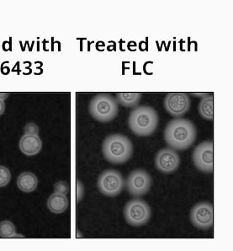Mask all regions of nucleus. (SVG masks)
<instances>
[{
	"instance_id": "1",
	"label": "nucleus",
	"mask_w": 233,
	"mask_h": 251,
	"mask_svg": "<svg viewBox=\"0 0 233 251\" xmlns=\"http://www.w3.org/2000/svg\"><path fill=\"white\" fill-rule=\"evenodd\" d=\"M164 140L173 150H185L194 144L197 131L194 123L187 119H173L164 129Z\"/></svg>"
},
{
	"instance_id": "2",
	"label": "nucleus",
	"mask_w": 233,
	"mask_h": 251,
	"mask_svg": "<svg viewBox=\"0 0 233 251\" xmlns=\"http://www.w3.org/2000/svg\"><path fill=\"white\" fill-rule=\"evenodd\" d=\"M102 152L105 159L111 164H124L132 158L133 144L125 135H109L102 144Z\"/></svg>"
},
{
	"instance_id": "3",
	"label": "nucleus",
	"mask_w": 233,
	"mask_h": 251,
	"mask_svg": "<svg viewBox=\"0 0 233 251\" xmlns=\"http://www.w3.org/2000/svg\"><path fill=\"white\" fill-rule=\"evenodd\" d=\"M159 118L155 109L148 105L135 108L129 116V127L134 134L147 137L153 134L159 125Z\"/></svg>"
},
{
	"instance_id": "4",
	"label": "nucleus",
	"mask_w": 233,
	"mask_h": 251,
	"mask_svg": "<svg viewBox=\"0 0 233 251\" xmlns=\"http://www.w3.org/2000/svg\"><path fill=\"white\" fill-rule=\"evenodd\" d=\"M90 115L100 123H109L118 115L116 100L110 94H99L91 100L89 106Z\"/></svg>"
},
{
	"instance_id": "5",
	"label": "nucleus",
	"mask_w": 233,
	"mask_h": 251,
	"mask_svg": "<svg viewBox=\"0 0 233 251\" xmlns=\"http://www.w3.org/2000/svg\"><path fill=\"white\" fill-rule=\"evenodd\" d=\"M152 216L149 205L144 201L134 199L130 201L124 208V217L128 225L140 227L146 225Z\"/></svg>"
},
{
	"instance_id": "6",
	"label": "nucleus",
	"mask_w": 233,
	"mask_h": 251,
	"mask_svg": "<svg viewBox=\"0 0 233 251\" xmlns=\"http://www.w3.org/2000/svg\"><path fill=\"white\" fill-rule=\"evenodd\" d=\"M97 186L106 197H116L122 192L125 182L122 175L116 170H106L99 175Z\"/></svg>"
},
{
	"instance_id": "7",
	"label": "nucleus",
	"mask_w": 233,
	"mask_h": 251,
	"mask_svg": "<svg viewBox=\"0 0 233 251\" xmlns=\"http://www.w3.org/2000/svg\"><path fill=\"white\" fill-rule=\"evenodd\" d=\"M192 159L198 170L212 173L214 168V145L212 141H204L192 153Z\"/></svg>"
},
{
	"instance_id": "8",
	"label": "nucleus",
	"mask_w": 233,
	"mask_h": 251,
	"mask_svg": "<svg viewBox=\"0 0 233 251\" xmlns=\"http://www.w3.org/2000/svg\"><path fill=\"white\" fill-rule=\"evenodd\" d=\"M152 186V177L144 170H135L129 175L126 188L132 197L139 198L147 194Z\"/></svg>"
},
{
	"instance_id": "9",
	"label": "nucleus",
	"mask_w": 233,
	"mask_h": 251,
	"mask_svg": "<svg viewBox=\"0 0 233 251\" xmlns=\"http://www.w3.org/2000/svg\"><path fill=\"white\" fill-rule=\"evenodd\" d=\"M189 218L192 225L199 229L207 230L213 227L214 224V209L210 202H199L190 210Z\"/></svg>"
},
{
	"instance_id": "10",
	"label": "nucleus",
	"mask_w": 233,
	"mask_h": 251,
	"mask_svg": "<svg viewBox=\"0 0 233 251\" xmlns=\"http://www.w3.org/2000/svg\"><path fill=\"white\" fill-rule=\"evenodd\" d=\"M190 98L187 93H168L165 97V110L174 117H182L190 108Z\"/></svg>"
},
{
	"instance_id": "11",
	"label": "nucleus",
	"mask_w": 233,
	"mask_h": 251,
	"mask_svg": "<svg viewBox=\"0 0 233 251\" xmlns=\"http://www.w3.org/2000/svg\"><path fill=\"white\" fill-rule=\"evenodd\" d=\"M180 165V155L173 149H163L157 152L155 166L162 173H173L178 170Z\"/></svg>"
},
{
	"instance_id": "12",
	"label": "nucleus",
	"mask_w": 233,
	"mask_h": 251,
	"mask_svg": "<svg viewBox=\"0 0 233 251\" xmlns=\"http://www.w3.org/2000/svg\"><path fill=\"white\" fill-rule=\"evenodd\" d=\"M19 147L25 155H36L42 150V141L39 135L24 134L20 140Z\"/></svg>"
},
{
	"instance_id": "13",
	"label": "nucleus",
	"mask_w": 233,
	"mask_h": 251,
	"mask_svg": "<svg viewBox=\"0 0 233 251\" xmlns=\"http://www.w3.org/2000/svg\"><path fill=\"white\" fill-rule=\"evenodd\" d=\"M47 205L48 209L51 212L56 214H61L68 209L69 205V199L67 198V195L54 192L53 194L51 195V197L48 198Z\"/></svg>"
},
{
	"instance_id": "14",
	"label": "nucleus",
	"mask_w": 233,
	"mask_h": 251,
	"mask_svg": "<svg viewBox=\"0 0 233 251\" xmlns=\"http://www.w3.org/2000/svg\"><path fill=\"white\" fill-rule=\"evenodd\" d=\"M38 185V179L36 175L31 172H24L21 174L17 179V186L22 192H32L36 190Z\"/></svg>"
},
{
	"instance_id": "15",
	"label": "nucleus",
	"mask_w": 233,
	"mask_h": 251,
	"mask_svg": "<svg viewBox=\"0 0 233 251\" xmlns=\"http://www.w3.org/2000/svg\"><path fill=\"white\" fill-rule=\"evenodd\" d=\"M198 111L203 119L212 121L214 118V96L212 94H208L201 98Z\"/></svg>"
},
{
	"instance_id": "16",
	"label": "nucleus",
	"mask_w": 233,
	"mask_h": 251,
	"mask_svg": "<svg viewBox=\"0 0 233 251\" xmlns=\"http://www.w3.org/2000/svg\"><path fill=\"white\" fill-rule=\"evenodd\" d=\"M142 96L141 93L121 92L117 93L116 98L120 105L125 107H134L138 105L140 98Z\"/></svg>"
},
{
	"instance_id": "17",
	"label": "nucleus",
	"mask_w": 233,
	"mask_h": 251,
	"mask_svg": "<svg viewBox=\"0 0 233 251\" xmlns=\"http://www.w3.org/2000/svg\"><path fill=\"white\" fill-rule=\"evenodd\" d=\"M16 235L15 226L12 222L9 220L0 223V237L8 239V238H15Z\"/></svg>"
},
{
	"instance_id": "18",
	"label": "nucleus",
	"mask_w": 233,
	"mask_h": 251,
	"mask_svg": "<svg viewBox=\"0 0 233 251\" xmlns=\"http://www.w3.org/2000/svg\"><path fill=\"white\" fill-rule=\"evenodd\" d=\"M11 179V174L8 168L0 165V187H3L9 184Z\"/></svg>"
},
{
	"instance_id": "19",
	"label": "nucleus",
	"mask_w": 233,
	"mask_h": 251,
	"mask_svg": "<svg viewBox=\"0 0 233 251\" xmlns=\"http://www.w3.org/2000/svg\"><path fill=\"white\" fill-rule=\"evenodd\" d=\"M54 191L56 193H59V194L67 195L70 191L69 188V184L66 181H63L60 180L58 182L56 183L54 185Z\"/></svg>"
},
{
	"instance_id": "20",
	"label": "nucleus",
	"mask_w": 233,
	"mask_h": 251,
	"mask_svg": "<svg viewBox=\"0 0 233 251\" xmlns=\"http://www.w3.org/2000/svg\"><path fill=\"white\" fill-rule=\"evenodd\" d=\"M24 134L39 135V127L36 123H30L24 126Z\"/></svg>"
},
{
	"instance_id": "21",
	"label": "nucleus",
	"mask_w": 233,
	"mask_h": 251,
	"mask_svg": "<svg viewBox=\"0 0 233 251\" xmlns=\"http://www.w3.org/2000/svg\"><path fill=\"white\" fill-rule=\"evenodd\" d=\"M77 185H78V188H77V191H78L77 198H78V202H79V201H81V199L83 198V196H84V186H83V185L81 184L79 180H78Z\"/></svg>"
},
{
	"instance_id": "22",
	"label": "nucleus",
	"mask_w": 233,
	"mask_h": 251,
	"mask_svg": "<svg viewBox=\"0 0 233 251\" xmlns=\"http://www.w3.org/2000/svg\"><path fill=\"white\" fill-rule=\"evenodd\" d=\"M5 110V103L2 98H0V116L3 113V111Z\"/></svg>"
},
{
	"instance_id": "23",
	"label": "nucleus",
	"mask_w": 233,
	"mask_h": 251,
	"mask_svg": "<svg viewBox=\"0 0 233 251\" xmlns=\"http://www.w3.org/2000/svg\"><path fill=\"white\" fill-rule=\"evenodd\" d=\"M208 94H193V96H202V97H204V96H207Z\"/></svg>"
}]
</instances>
